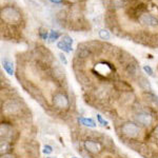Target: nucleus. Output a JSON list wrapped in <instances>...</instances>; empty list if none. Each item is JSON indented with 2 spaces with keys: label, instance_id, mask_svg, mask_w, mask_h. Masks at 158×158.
Segmentation results:
<instances>
[{
  "label": "nucleus",
  "instance_id": "obj_1",
  "mask_svg": "<svg viewBox=\"0 0 158 158\" xmlns=\"http://www.w3.org/2000/svg\"><path fill=\"white\" fill-rule=\"evenodd\" d=\"M121 133L129 138H136L140 133V129L136 123L128 121L121 126Z\"/></svg>",
  "mask_w": 158,
  "mask_h": 158
},
{
  "label": "nucleus",
  "instance_id": "obj_8",
  "mask_svg": "<svg viewBox=\"0 0 158 158\" xmlns=\"http://www.w3.org/2000/svg\"><path fill=\"white\" fill-rule=\"evenodd\" d=\"M0 131H1V138H3V137H4V139L9 140L12 137V135H13L12 134L13 133L12 127L7 126V124H6V123L1 124V127H0Z\"/></svg>",
  "mask_w": 158,
  "mask_h": 158
},
{
  "label": "nucleus",
  "instance_id": "obj_11",
  "mask_svg": "<svg viewBox=\"0 0 158 158\" xmlns=\"http://www.w3.org/2000/svg\"><path fill=\"white\" fill-rule=\"evenodd\" d=\"M2 65H3V69L6 70V72L9 75H13L14 74V64H13V62H11V61L7 59H4L2 61Z\"/></svg>",
  "mask_w": 158,
  "mask_h": 158
},
{
  "label": "nucleus",
  "instance_id": "obj_26",
  "mask_svg": "<svg viewBox=\"0 0 158 158\" xmlns=\"http://www.w3.org/2000/svg\"><path fill=\"white\" fill-rule=\"evenodd\" d=\"M1 158H16V157H15V155L10 154V153H6V154L1 155Z\"/></svg>",
  "mask_w": 158,
  "mask_h": 158
},
{
  "label": "nucleus",
  "instance_id": "obj_12",
  "mask_svg": "<svg viewBox=\"0 0 158 158\" xmlns=\"http://www.w3.org/2000/svg\"><path fill=\"white\" fill-rule=\"evenodd\" d=\"M138 85L141 89H143V90H149L151 91V85H150V82L149 80H148L147 78L144 77H140L139 80H138Z\"/></svg>",
  "mask_w": 158,
  "mask_h": 158
},
{
  "label": "nucleus",
  "instance_id": "obj_25",
  "mask_svg": "<svg viewBox=\"0 0 158 158\" xmlns=\"http://www.w3.org/2000/svg\"><path fill=\"white\" fill-rule=\"evenodd\" d=\"M97 119H98V121L100 122L102 126H106L108 124V122H106V120H104V119L102 118V116L101 115H97Z\"/></svg>",
  "mask_w": 158,
  "mask_h": 158
},
{
  "label": "nucleus",
  "instance_id": "obj_2",
  "mask_svg": "<svg viewBox=\"0 0 158 158\" xmlns=\"http://www.w3.org/2000/svg\"><path fill=\"white\" fill-rule=\"evenodd\" d=\"M1 16L2 19L6 20V22H10V23H15V22L19 21L20 19V14L18 11L11 6L4 7L1 11Z\"/></svg>",
  "mask_w": 158,
  "mask_h": 158
},
{
  "label": "nucleus",
  "instance_id": "obj_13",
  "mask_svg": "<svg viewBox=\"0 0 158 158\" xmlns=\"http://www.w3.org/2000/svg\"><path fill=\"white\" fill-rule=\"evenodd\" d=\"M0 149H1V155L6 154V152L10 150V141L7 139L1 138V142H0Z\"/></svg>",
  "mask_w": 158,
  "mask_h": 158
},
{
  "label": "nucleus",
  "instance_id": "obj_17",
  "mask_svg": "<svg viewBox=\"0 0 158 158\" xmlns=\"http://www.w3.org/2000/svg\"><path fill=\"white\" fill-rule=\"evenodd\" d=\"M99 37L101 38V39H103V40H110L111 39V34H110V32L109 31H106V30H104V29H101V30H99Z\"/></svg>",
  "mask_w": 158,
  "mask_h": 158
},
{
  "label": "nucleus",
  "instance_id": "obj_18",
  "mask_svg": "<svg viewBox=\"0 0 158 158\" xmlns=\"http://www.w3.org/2000/svg\"><path fill=\"white\" fill-rule=\"evenodd\" d=\"M127 73L129 74L130 76H135L137 74V68L135 64H129L128 67H127Z\"/></svg>",
  "mask_w": 158,
  "mask_h": 158
},
{
  "label": "nucleus",
  "instance_id": "obj_23",
  "mask_svg": "<svg viewBox=\"0 0 158 158\" xmlns=\"http://www.w3.org/2000/svg\"><path fill=\"white\" fill-rule=\"evenodd\" d=\"M59 37V34H58V32H55V31H52L51 32V35H50V39L52 40H56L57 38Z\"/></svg>",
  "mask_w": 158,
  "mask_h": 158
},
{
  "label": "nucleus",
  "instance_id": "obj_22",
  "mask_svg": "<svg viewBox=\"0 0 158 158\" xmlns=\"http://www.w3.org/2000/svg\"><path fill=\"white\" fill-rule=\"evenodd\" d=\"M143 71L148 74V75L153 76V70H152V68L150 67V65H144V67H143Z\"/></svg>",
  "mask_w": 158,
  "mask_h": 158
},
{
  "label": "nucleus",
  "instance_id": "obj_24",
  "mask_svg": "<svg viewBox=\"0 0 158 158\" xmlns=\"http://www.w3.org/2000/svg\"><path fill=\"white\" fill-rule=\"evenodd\" d=\"M59 58H60V60H61V62L63 63L64 65H67L68 64V60H67V58H65V56L62 54V53H60L59 54Z\"/></svg>",
  "mask_w": 158,
  "mask_h": 158
},
{
  "label": "nucleus",
  "instance_id": "obj_10",
  "mask_svg": "<svg viewBox=\"0 0 158 158\" xmlns=\"http://www.w3.org/2000/svg\"><path fill=\"white\" fill-rule=\"evenodd\" d=\"M78 121L80 122L82 126L89 127V128H95L96 127V122L93 120L92 118H85V117H79Z\"/></svg>",
  "mask_w": 158,
  "mask_h": 158
},
{
  "label": "nucleus",
  "instance_id": "obj_21",
  "mask_svg": "<svg viewBox=\"0 0 158 158\" xmlns=\"http://www.w3.org/2000/svg\"><path fill=\"white\" fill-rule=\"evenodd\" d=\"M62 41H64L65 43H68L69 45H71L72 47V43H73V39L71 38L70 36H68V35H65V36L62 37Z\"/></svg>",
  "mask_w": 158,
  "mask_h": 158
},
{
  "label": "nucleus",
  "instance_id": "obj_27",
  "mask_svg": "<svg viewBox=\"0 0 158 158\" xmlns=\"http://www.w3.org/2000/svg\"><path fill=\"white\" fill-rule=\"evenodd\" d=\"M50 1H52V2H54V3H60L62 0H50Z\"/></svg>",
  "mask_w": 158,
  "mask_h": 158
},
{
  "label": "nucleus",
  "instance_id": "obj_29",
  "mask_svg": "<svg viewBox=\"0 0 158 158\" xmlns=\"http://www.w3.org/2000/svg\"><path fill=\"white\" fill-rule=\"evenodd\" d=\"M69 1H72V2H74V1H77V0H69Z\"/></svg>",
  "mask_w": 158,
  "mask_h": 158
},
{
  "label": "nucleus",
  "instance_id": "obj_19",
  "mask_svg": "<svg viewBox=\"0 0 158 158\" xmlns=\"http://www.w3.org/2000/svg\"><path fill=\"white\" fill-rule=\"evenodd\" d=\"M146 96L148 97V100L151 101L154 104H158V97L157 96H155L154 94L152 93H146Z\"/></svg>",
  "mask_w": 158,
  "mask_h": 158
},
{
  "label": "nucleus",
  "instance_id": "obj_20",
  "mask_svg": "<svg viewBox=\"0 0 158 158\" xmlns=\"http://www.w3.org/2000/svg\"><path fill=\"white\" fill-rule=\"evenodd\" d=\"M52 152H53V148L49 146V144H45V146L43 147V153H44L45 155H50Z\"/></svg>",
  "mask_w": 158,
  "mask_h": 158
},
{
  "label": "nucleus",
  "instance_id": "obj_9",
  "mask_svg": "<svg viewBox=\"0 0 158 158\" xmlns=\"http://www.w3.org/2000/svg\"><path fill=\"white\" fill-rule=\"evenodd\" d=\"M24 2L27 3V6L30 7L32 11L34 12H39L41 13L42 12V6L41 4H39L37 1H35V0H24Z\"/></svg>",
  "mask_w": 158,
  "mask_h": 158
},
{
  "label": "nucleus",
  "instance_id": "obj_28",
  "mask_svg": "<svg viewBox=\"0 0 158 158\" xmlns=\"http://www.w3.org/2000/svg\"><path fill=\"white\" fill-rule=\"evenodd\" d=\"M154 133H155V135H157V136H158V126L156 127V129H155Z\"/></svg>",
  "mask_w": 158,
  "mask_h": 158
},
{
  "label": "nucleus",
  "instance_id": "obj_4",
  "mask_svg": "<svg viewBox=\"0 0 158 158\" xmlns=\"http://www.w3.org/2000/svg\"><path fill=\"white\" fill-rule=\"evenodd\" d=\"M20 110H21V106L17 100L6 101L3 106V111L7 115H15V114L19 113Z\"/></svg>",
  "mask_w": 158,
  "mask_h": 158
},
{
  "label": "nucleus",
  "instance_id": "obj_15",
  "mask_svg": "<svg viewBox=\"0 0 158 158\" xmlns=\"http://www.w3.org/2000/svg\"><path fill=\"white\" fill-rule=\"evenodd\" d=\"M89 54H90L89 50L82 49V48L78 47V50H77V52H76V57H78V58H85V57H88Z\"/></svg>",
  "mask_w": 158,
  "mask_h": 158
},
{
  "label": "nucleus",
  "instance_id": "obj_30",
  "mask_svg": "<svg viewBox=\"0 0 158 158\" xmlns=\"http://www.w3.org/2000/svg\"><path fill=\"white\" fill-rule=\"evenodd\" d=\"M73 158H77V157H73Z\"/></svg>",
  "mask_w": 158,
  "mask_h": 158
},
{
  "label": "nucleus",
  "instance_id": "obj_14",
  "mask_svg": "<svg viewBox=\"0 0 158 158\" xmlns=\"http://www.w3.org/2000/svg\"><path fill=\"white\" fill-rule=\"evenodd\" d=\"M53 73H54L55 77L57 79H59V80L64 77V71H63L59 65H56L54 68V70H53Z\"/></svg>",
  "mask_w": 158,
  "mask_h": 158
},
{
  "label": "nucleus",
  "instance_id": "obj_6",
  "mask_svg": "<svg viewBox=\"0 0 158 158\" xmlns=\"http://www.w3.org/2000/svg\"><path fill=\"white\" fill-rule=\"evenodd\" d=\"M135 119H136L137 122H139L140 124H143V126H150L153 121V117L148 113H144V112H141V113H138L136 116H135Z\"/></svg>",
  "mask_w": 158,
  "mask_h": 158
},
{
  "label": "nucleus",
  "instance_id": "obj_3",
  "mask_svg": "<svg viewBox=\"0 0 158 158\" xmlns=\"http://www.w3.org/2000/svg\"><path fill=\"white\" fill-rule=\"evenodd\" d=\"M53 103L57 109L60 110H67L70 106V100L64 94L62 93H56L53 97Z\"/></svg>",
  "mask_w": 158,
  "mask_h": 158
},
{
  "label": "nucleus",
  "instance_id": "obj_5",
  "mask_svg": "<svg viewBox=\"0 0 158 158\" xmlns=\"http://www.w3.org/2000/svg\"><path fill=\"white\" fill-rule=\"evenodd\" d=\"M139 22L148 27H155L158 25V19L151 14H142L139 17Z\"/></svg>",
  "mask_w": 158,
  "mask_h": 158
},
{
  "label": "nucleus",
  "instance_id": "obj_7",
  "mask_svg": "<svg viewBox=\"0 0 158 158\" xmlns=\"http://www.w3.org/2000/svg\"><path fill=\"white\" fill-rule=\"evenodd\" d=\"M85 148L88 152L92 153V154H97L101 151V146L96 141L93 140H86L85 141Z\"/></svg>",
  "mask_w": 158,
  "mask_h": 158
},
{
  "label": "nucleus",
  "instance_id": "obj_16",
  "mask_svg": "<svg viewBox=\"0 0 158 158\" xmlns=\"http://www.w3.org/2000/svg\"><path fill=\"white\" fill-rule=\"evenodd\" d=\"M57 47H58V49L64 51V52H71V50H72V47L69 45L68 43H65L64 41H62V40L57 43Z\"/></svg>",
  "mask_w": 158,
  "mask_h": 158
}]
</instances>
